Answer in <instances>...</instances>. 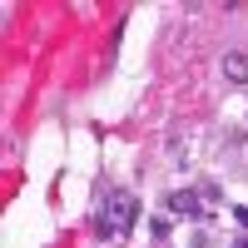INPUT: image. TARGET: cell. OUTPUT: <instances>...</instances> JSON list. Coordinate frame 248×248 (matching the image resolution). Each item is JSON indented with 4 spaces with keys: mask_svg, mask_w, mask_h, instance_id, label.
Wrapping results in <instances>:
<instances>
[{
    "mask_svg": "<svg viewBox=\"0 0 248 248\" xmlns=\"http://www.w3.org/2000/svg\"><path fill=\"white\" fill-rule=\"evenodd\" d=\"M139 218V203L129 194H109V209L105 214H94V238H109L119 229H129V223Z\"/></svg>",
    "mask_w": 248,
    "mask_h": 248,
    "instance_id": "6da1fadb",
    "label": "cell"
},
{
    "mask_svg": "<svg viewBox=\"0 0 248 248\" xmlns=\"http://www.w3.org/2000/svg\"><path fill=\"white\" fill-rule=\"evenodd\" d=\"M169 209H174L179 218H194V223H203V218H209V214H203V203H199V194H189V189L169 194Z\"/></svg>",
    "mask_w": 248,
    "mask_h": 248,
    "instance_id": "7a4b0ae2",
    "label": "cell"
},
{
    "mask_svg": "<svg viewBox=\"0 0 248 248\" xmlns=\"http://www.w3.org/2000/svg\"><path fill=\"white\" fill-rule=\"evenodd\" d=\"M223 75H229L233 85H243V79H248V55H238V50L223 55Z\"/></svg>",
    "mask_w": 248,
    "mask_h": 248,
    "instance_id": "3957f363",
    "label": "cell"
},
{
    "mask_svg": "<svg viewBox=\"0 0 248 248\" xmlns=\"http://www.w3.org/2000/svg\"><path fill=\"white\" fill-rule=\"evenodd\" d=\"M233 248H248V238H238V243H233Z\"/></svg>",
    "mask_w": 248,
    "mask_h": 248,
    "instance_id": "277c9868",
    "label": "cell"
}]
</instances>
